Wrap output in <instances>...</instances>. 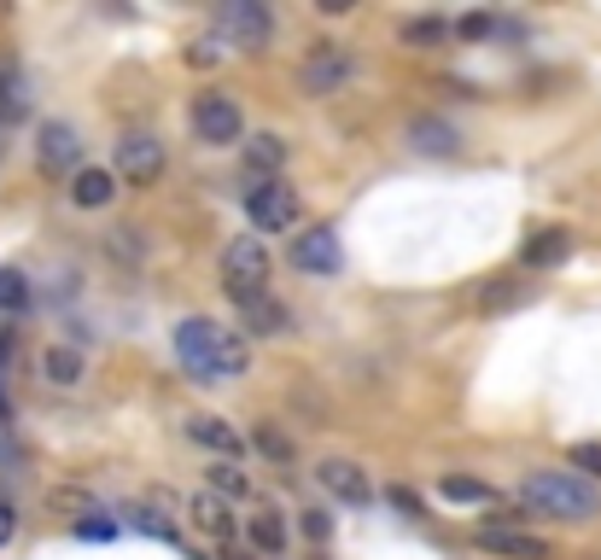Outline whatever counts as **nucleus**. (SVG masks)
<instances>
[{
    "mask_svg": "<svg viewBox=\"0 0 601 560\" xmlns=\"http://www.w3.org/2000/svg\"><path fill=\"white\" fill-rule=\"evenodd\" d=\"M188 439L204 444V450H217V455H240V450H245V444H240V426H228L222 414H193V421H188Z\"/></svg>",
    "mask_w": 601,
    "mask_h": 560,
    "instance_id": "obj_17",
    "label": "nucleus"
},
{
    "mask_svg": "<svg viewBox=\"0 0 601 560\" xmlns=\"http://www.w3.org/2000/svg\"><path fill=\"white\" fill-rule=\"evenodd\" d=\"M491 30H496V18H491V12H467L462 24H455V35H462V41H485Z\"/></svg>",
    "mask_w": 601,
    "mask_h": 560,
    "instance_id": "obj_27",
    "label": "nucleus"
},
{
    "mask_svg": "<svg viewBox=\"0 0 601 560\" xmlns=\"http://www.w3.org/2000/svg\"><path fill=\"white\" fill-rule=\"evenodd\" d=\"M316 479H321V490L334 496V503H345V508H368V503H375V479H368L357 462H321Z\"/></svg>",
    "mask_w": 601,
    "mask_h": 560,
    "instance_id": "obj_10",
    "label": "nucleus"
},
{
    "mask_svg": "<svg viewBox=\"0 0 601 560\" xmlns=\"http://www.w3.org/2000/svg\"><path fill=\"white\" fill-rule=\"evenodd\" d=\"M12 531H18V514H12L7 503H0V549H7V543H12Z\"/></svg>",
    "mask_w": 601,
    "mask_h": 560,
    "instance_id": "obj_33",
    "label": "nucleus"
},
{
    "mask_svg": "<svg viewBox=\"0 0 601 560\" xmlns=\"http://www.w3.org/2000/svg\"><path fill=\"white\" fill-rule=\"evenodd\" d=\"M409 147L426 152V158H455L462 152V129L444 123V117H414L409 123Z\"/></svg>",
    "mask_w": 601,
    "mask_h": 560,
    "instance_id": "obj_14",
    "label": "nucleus"
},
{
    "mask_svg": "<svg viewBox=\"0 0 601 560\" xmlns=\"http://www.w3.org/2000/svg\"><path fill=\"white\" fill-rule=\"evenodd\" d=\"M193 520H199V531H211V537H234V520H228L222 496H193Z\"/></svg>",
    "mask_w": 601,
    "mask_h": 560,
    "instance_id": "obj_23",
    "label": "nucleus"
},
{
    "mask_svg": "<svg viewBox=\"0 0 601 560\" xmlns=\"http://www.w3.org/2000/svg\"><path fill=\"white\" fill-rule=\"evenodd\" d=\"M135 526L147 531V537H158V543H176V526H170V520H158V514H147V508L135 514Z\"/></svg>",
    "mask_w": 601,
    "mask_h": 560,
    "instance_id": "obj_28",
    "label": "nucleus"
},
{
    "mask_svg": "<svg viewBox=\"0 0 601 560\" xmlns=\"http://www.w3.org/2000/svg\"><path fill=\"white\" fill-rule=\"evenodd\" d=\"M439 490L450 496V503H496V490L485 485V479H467V473H444V479H439Z\"/></svg>",
    "mask_w": 601,
    "mask_h": 560,
    "instance_id": "obj_22",
    "label": "nucleus"
},
{
    "mask_svg": "<svg viewBox=\"0 0 601 560\" xmlns=\"http://www.w3.org/2000/svg\"><path fill=\"white\" fill-rule=\"evenodd\" d=\"M117 176L129 181V187H152L164 176V140L158 135H123L117 140Z\"/></svg>",
    "mask_w": 601,
    "mask_h": 560,
    "instance_id": "obj_8",
    "label": "nucleus"
},
{
    "mask_svg": "<svg viewBox=\"0 0 601 560\" xmlns=\"http://www.w3.org/2000/svg\"><path fill=\"white\" fill-rule=\"evenodd\" d=\"M76 537H88V543L99 537V543H106V537H117V526L112 520H76Z\"/></svg>",
    "mask_w": 601,
    "mask_h": 560,
    "instance_id": "obj_31",
    "label": "nucleus"
},
{
    "mask_svg": "<svg viewBox=\"0 0 601 560\" xmlns=\"http://www.w3.org/2000/svg\"><path fill=\"white\" fill-rule=\"evenodd\" d=\"M245 216H252L263 234H286V228L304 216V199L281 176L275 181H252V187H245Z\"/></svg>",
    "mask_w": 601,
    "mask_h": 560,
    "instance_id": "obj_4",
    "label": "nucleus"
},
{
    "mask_svg": "<svg viewBox=\"0 0 601 560\" xmlns=\"http://www.w3.org/2000/svg\"><path fill=\"white\" fill-rule=\"evenodd\" d=\"M514 496H520L531 514H549V520H595L601 514V490L572 467H537L520 479Z\"/></svg>",
    "mask_w": 601,
    "mask_h": 560,
    "instance_id": "obj_2",
    "label": "nucleus"
},
{
    "mask_svg": "<svg viewBox=\"0 0 601 560\" xmlns=\"http://www.w3.org/2000/svg\"><path fill=\"white\" fill-rule=\"evenodd\" d=\"M188 123H193V135L204 140V147H234V140H245V117L228 94H199Z\"/></svg>",
    "mask_w": 601,
    "mask_h": 560,
    "instance_id": "obj_5",
    "label": "nucleus"
},
{
    "mask_svg": "<svg viewBox=\"0 0 601 560\" xmlns=\"http://www.w3.org/2000/svg\"><path fill=\"white\" fill-rule=\"evenodd\" d=\"M222 286H228V298L268 293V252H263L257 234H240V240L222 245Z\"/></svg>",
    "mask_w": 601,
    "mask_h": 560,
    "instance_id": "obj_3",
    "label": "nucleus"
},
{
    "mask_svg": "<svg viewBox=\"0 0 601 560\" xmlns=\"http://www.w3.org/2000/svg\"><path fill=\"white\" fill-rule=\"evenodd\" d=\"M18 309H30V281L18 268H0V316H18Z\"/></svg>",
    "mask_w": 601,
    "mask_h": 560,
    "instance_id": "obj_24",
    "label": "nucleus"
},
{
    "mask_svg": "<svg viewBox=\"0 0 601 560\" xmlns=\"http://www.w3.org/2000/svg\"><path fill=\"white\" fill-rule=\"evenodd\" d=\"M245 163H252L257 181H275V170L286 163V140L281 135H252L245 140Z\"/></svg>",
    "mask_w": 601,
    "mask_h": 560,
    "instance_id": "obj_19",
    "label": "nucleus"
},
{
    "mask_svg": "<svg viewBox=\"0 0 601 560\" xmlns=\"http://www.w3.org/2000/svg\"><path fill=\"white\" fill-rule=\"evenodd\" d=\"M327 531H334V520H327L321 508H304V537L309 543H327Z\"/></svg>",
    "mask_w": 601,
    "mask_h": 560,
    "instance_id": "obj_29",
    "label": "nucleus"
},
{
    "mask_svg": "<svg viewBox=\"0 0 601 560\" xmlns=\"http://www.w3.org/2000/svg\"><path fill=\"white\" fill-rule=\"evenodd\" d=\"M567 252H572V234H567V228H537V234L526 240L520 263H526V268H555V263H567Z\"/></svg>",
    "mask_w": 601,
    "mask_h": 560,
    "instance_id": "obj_16",
    "label": "nucleus"
},
{
    "mask_svg": "<svg viewBox=\"0 0 601 560\" xmlns=\"http://www.w3.org/2000/svg\"><path fill=\"white\" fill-rule=\"evenodd\" d=\"M357 76V59H350V47H334V41H316V47L304 53V94H339L345 82Z\"/></svg>",
    "mask_w": 601,
    "mask_h": 560,
    "instance_id": "obj_6",
    "label": "nucleus"
},
{
    "mask_svg": "<svg viewBox=\"0 0 601 560\" xmlns=\"http://www.w3.org/2000/svg\"><path fill=\"white\" fill-rule=\"evenodd\" d=\"M41 380L59 385V391L82 385V350H71V345H48V350H41Z\"/></svg>",
    "mask_w": 601,
    "mask_h": 560,
    "instance_id": "obj_18",
    "label": "nucleus"
},
{
    "mask_svg": "<svg viewBox=\"0 0 601 560\" xmlns=\"http://www.w3.org/2000/svg\"><path fill=\"white\" fill-rule=\"evenodd\" d=\"M286 257H293V268H304V275H327V281L345 268V252H339V234H334V228H304Z\"/></svg>",
    "mask_w": 601,
    "mask_h": 560,
    "instance_id": "obj_9",
    "label": "nucleus"
},
{
    "mask_svg": "<svg viewBox=\"0 0 601 560\" xmlns=\"http://www.w3.org/2000/svg\"><path fill=\"white\" fill-rule=\"evenodd\" d=\"M479 543H485L491 554H503V560H549V543H544V537H531V531H520V526H485Z\"/></svg>",
    "mask_w": 601,
    "mask_h": 560,
    "instance_id": "obj_13",
    "label": "nucleus"
},
{
    "mask_svg": "<svg viewBox=\"0 0 601 560\" xmlns=\"http://www.w3.org/2000/svg\"><path fill=\"white\" fill-rule=\"evenodd\" d=\"M514 298H526V286H520V281H503V286H491V293H485V309H503V304H514Z\"/></svg>",
    "mask_w": 601,
    "mask_h": 560,
    "instance_id": "obj_30",
    "label": "nucleus"
},
{
    "mask_svg": "<svg viewBox=\"0 0 601 560\" xmlns=\"http://www.w3.org/2000/svg\"><path fill=\"white\" fill-rule=\"evenodd\" d=\"M572 462H578V467H590L595 479H601V444H578V450H572Z\"/></svg>",
    "mask_w": 601,
    "mask_h": 560,
    "instance_id": "obj_32",
    "label": "nucleus"
},
{
    "mask_svg": "<svg viewBox=\"0 0 601 560\" xmlns=\"http://www.w3.org/2000/svg\"><path fill=\"white\" fill-rule=\"evenodd\" d=\"M71 199L82 204V211H99V204H112V199H117V170L82 163V170L71 176Z\"/></svg>",
    "mask_w": 601,
    "mask_h": 560,
    "instance_id": "obj_15",
    "label": "nucleus"
},
{
    "mask_svg": "<svg viewBox=\"0 0 601 560\" xmlns=\"http://www.w3.org/2000/svg\"><path fill=\"white\" fill-rule=\"evenodd\" d=\"M245 537H252V549H263V554H281L286 549V520L281 514H252V520H245Z\"/></svg>",
    "mask_w": 601,
    "mask_h": 560,
    "instance_id": "obj_20",
    "label": "nucleus"
},
{
    "mask_svg": "<svg viewBox=\"0 0 601 560\" xmlns=\"http://www.w3.org/2000/svg\"><path fill=\"white\" fill-rule=\"evenodd\" d=\"M391 503H398L403 514H421V496H414V490H391Z\"/></svg>",
    "mask_w": 601,
    "mask_h": 560,
    "instance_id": "obj_35",
    "label": "nucleus"
},
{
    "mask_svg": "<svg viewBox=\"0 0 601 560\" xmlns=\"http://www.w3.org/2000/svg\"><path fill=\"white\" fill-rule=\"evenodd\" d=\"M257 450L268 455V462H281V467H286V462H293V444H286V439H281V432H275V426H257Z\"/></svg>",
    "mask_w": 601,
    "mask_h": 560,
    "instance_id": "obj_26",
    "label": "nucleus"
},
{
    "mask_svg": "<svg viewBox=\"0 0 601 560\" xmlns=\"http://www.w3.org/2000/svg\"><path fill=\"white\" fill-rule=\"evenodd\" d=\"M444 30H450L444 18H432V12H426V18H409V24H403V41H409V47H439Z\"/></svg>",
    "mask_w": 601,
    "mask_h": 560,
    "instance_id": "obj_25",
    "label": "nucleus"
},
{
    "mask_svg": "<svg viewBox=\"0 0 601 560\" xmlns=\"http://www.w3.org/2000/svg\"><path fill=\"white\" fill-rule=\"evenodd\" d=\"M12 106H18V94H12V82H7V71H0V117H12Z\"/></svg>",
    "mask_w": 601,
    "mask_h": 560,
    "instance_id": "obj_34",
    "label": "nucleus"
},
{
    "mask_svg": "<svg viewBox=\"0 0 601 560\" xmlns=\"http://www.w3.org/2000/svg\"><path fill=\"white\" fill-rule=\"evenodd\" d=\"M176 362L193 385H222V380H240L245 373V339H234L228 327L204 321V316H188L176 327Z\"/></svg>",
    "mask_w": 601,
    "mask_h": 560,
    "instance_id": "obj_1",
    "label": "nucleus"
},
{
    "mask_svg": "<svg viewBox=\"0 0 601 560\" xmlns=\"http://www.w3.org/2000/svg\"><path fill=\"white\" fill-rule=\"evenodd\" d=\"M234 304H240L245 334H257V339H281L286 327H293V309H286L281 298H268V293H257V298H234Z\"/></svg>",
    "mask_w": 601,
    "mask_h": 560,
    "instance_id": "obj_12",
    "label": "nucleus"
},
{
    "mask_svg": "<svg viewBox=\"0 0 601 560\" xmlns=\"http://www.w3.org/2000/svg\"><path fill=\"white\" fill-rule=\"evenodd\" d=\"M204 479H211V496H222V503H245V496H252V479H245L234 462L204 467Z\"/></svg>",
    "mask_w": 601,
    "mask_h": 560,
    "instance_id": "obj_21",
    "label": "nucleus"
},
{
    "mask_svg": "<svg viewBox=\"0 0 601 560\" xmlns=\"http://www.w3.org/2000/svg\"><path fill=\"white\" fill-rule=\"evenodd\" d=\"M217 30L234 41V47H268V35H275V18H268L263 0H228V7H217Z\"/></svg>",
    "mask_w": 601,
    "mask_h": 560,
    "instance_id": "obj_7",
    "label": "nucleus"
},
{
    "mask_svg": "<svg viewBox=\"0 0 601 560\" xmlns=\"http://www.w3.org/2000/svg\"><path fill=\"white\" fill-rule=\"evenodd\" d=\"M35 158H41V170H48V176H76L82 170V140H76L71 123H48V129H41Z\"/></svg>",
    "mask_w": 601,
    "mask_h": 560,
    "instance_id": "obj_11",
    "label": "nucleus"
}]
</instances>
